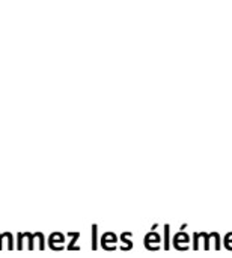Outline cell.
<instances>
[{"instance_id": "1", "label": "cell", "mask_w": 232, "mask_h": 258, "mask_svg": "<svg viewBox=\"0 0 232 258\" xmlns=\"http://www.w3.org/2000/svg\"><path fill=\"white\" fill-rule=\"evenodd\" d=\"M143 242H145V246H146L149 251H157V249L160 248L162 237H160V234H159V233H156V231H149V233L145 236Z\"/></svg>"}, {"instance_id": "2", "label": "cell", "mask_w": 232, "mask_h": 258, "mask_svg": "<svg viewBox=\"0 0 232 258\" xmlns=\"http://www.w3.org/2000/svg\"><path fill=\"white\" fill-rule=\"evenodd\" d=\"M189 242H190V237L184 231H180L174 237V246L177 249H187L189 248Z\"/></svg>"}, {"instance_id": "3", "label": "cell", "mask_w": 232, "mask_h": 258, "mask_svg": "<svg viewBox=\"0 0 232 258\" xmlns=\"http://www.w3.org/2000/svg\"><path fill=\"white\" fill-rule=\"evenodd\" d=\"M63 242H65V237H63V234H60V233H53V234L48 237L50 248H51V249H56V251L63 249Z\"/></svg>"}, {"instance_id": "4", "label": "cell", "mask_w": 232, "mask_h": 258, "mask_svg": "<svg viewBox=\"0 0 232 258\" xmlns=\"http://www.w3.org/2000/svg\"><path fill=\"white\" fill-rule=\"evenodd\" d=\"M116 242H118V237L113 233H106L101 237V246L104 249H115L116 248Z\"/></svg>"}, {"instance_id": "5", "label": "cell", "mask_w": 232, "mask_h": 258, "mask_svg": "<svg viewBox=\"0 0 232 258\" xmlns=\"http://www.w3.org/2000/svg\"><path fill=\"white\" fill-rule=\"evenodd\" d=\"M121 242H122V246H121V249H122V251L131 249V248H133V242H131V233H124V234L121 236Z\"/></svg>"}, {"instance_id": "6", "label": "cell", "mask_w": 232, "mask_h": 258, "mask_svg": "<svg viewBox=\"0 0 232 258\" xmlns=\"http://www.w3.org/2000/svg\"><path fill=\"white\" fill-rule=\"evenodd\" d=\"M98 246V227L92 225V249H97Z\"/></svg>"}, {"instance_id": "7", "label": "cell", "mask_w": 232, "mask_h": 258, "mask_svg": "<svg viewBox=\"0 0 232 258\" xmlns=\"http://www.w3.org/2000/svg\"><path fill=\"white\" fill-rule=\"evenodd\" d=\"M68 236H69V237H72L71 243L68 245V249H80L79 246H75V245H74V243L77 242V239L80 237V233H68Z\"/></svg>"}, {"instance_id": "8", "label": "cell", "mask_w": 232, "mask_h": 258, "mask_svg": "<svg viewBox=\"0 0 232 258\" xmlns=\"http://www.w3.org/2000/svg\"><path fill=\"white\" fill-rule=\"evenodd\" d=\"M169 225H165V249H169Z\"/></svg>"}, {"instance_id": "9", "label": "cell", "mask_w": 232, "mask_h": 258, "mask_svg": "<svg viewBox=\"0 0 232 258\" xmlns=\"http://www.w3.org/2000/svg\"><path fill=\"white\" fill-rule=\"evenodd\" d=\"M225 246H226V248H229V249H232V233H229V234L225 237Z\"/></svg>"}, {"instance_id": "10", "label": "cell", "mask_w": 232, "mask_h": 258, "mask_svg": "<svg viewBox=\"0 0 232 258\" xmlns=\"http://www.w3.org/2000/svg\"><path fill=\"white\" fill-rule=\"evenodd\" d=\"M193 249H198L199 248V233H195V236H193Z\"/></svg>"}]
</instances>
